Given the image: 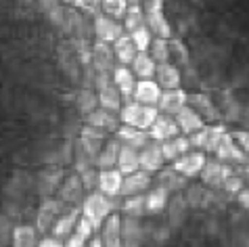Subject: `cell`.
<instances>
[{
    "label": "cell",
    "mask_w": 249,
    "mask_h": 247,
    "mask_svg": "<svg viewBox=\"0 0 249 247\" xmlns=\"http://www.w3.org/2000/svg\"><path fill=\"white\" fill-rule=\"evenodd\" d=\"M111 214H115L113 199L103 195L101 191H92V193L84 199V203H82V216L88 218L94 229H101Z\"/></svg>",
    "instance_id": "cell-1"
},
{
    "label": "cell",
    "mask_w": 249,
    "mask_h": 247,
    "mask_svg": "<svg viewBox=\"0 0 249 247\" xmlns=\"http://www.w3.org/2000/svg\"><path fill=\"white\" fill-rule=\"evenodd\" d=\"M159 118V109L151 107V105H142L138 101H130L124 103L122 111H120V120L126 126L132 128H141V130H149Z\"/></svg>",
    "instance_id": "cell-2"
},
{
    "label": "cell",
    "mask_w": 249,
    "mask_h": 247,
    "mask_svg": "<svg viewBox=\"0 0 249 247\" xmlns=\"http://www.w3.org/2000/svg\"><path fill=\"white\" fill-rule=\"evenodd\" d=\"M94 90H96V97H99V103H101L103 109H109V111H115V113L122 111L124 99H122V92L117 90V86L113 82V73L96 71Z\"/></svg>",
    "instance_id": "cell-3"
},
{
    "label": "cell",
    "mask_w": 249,
    "mask_h": 247,
    "mask_svg": "<svg viewBox=\"0 0 249 247\" xmlns=\"http://www.w3.org/2000/svg\"><path fill=\"white\" fill-rule=\"evenodd\" d=\"M92 34H94L96 40H101V42L113 44L117 38L126 34V30H124V25L117 21L115 17L107 15V13H101V15L92 17Z\"/></svg>",
    "instance_id": "cell-4"
},
{
    "label": "cell",
    "mask_w": 249,
    "mask_h": 247,
    "mask_svg": "<svg viewBox=\"0 0 249 247\" xmlns=\"http://www.w3.org/2000/svg\"><path fill=\"white\" fill-rule=\"evenodd\" d=\"M226 134V128L216 124V126H205L203 130L191 134L189 141H191V147L197 149V151H203V153H216V149L222 141V136Z\"/></svg>",
    "instance_id": "cell-5"
},
{
    "label": "cell",
    "mask_w": 249,
    "mask_h": 247,
    "mask_svg": "<svg viewBox=\"0 0 249 247\" xmlns=\"http://www.w3.org/2000/svg\"><path fill=\"white\" fill-rule=\"evenodd\" d=\"M63 208L65 203L59 201V199H44L36 214V229L40 235H46L48 230H53V226L57 224L61 214H63Z\"/></svg>",
    "instance_id": "cell-6"
},
{
    "label": "cell",
    "mask_w": 249,
    "mask_h": 247,
    "mask_svg": "<svg viewBox=\"0 0 249 247\" xmlns=\"http://www.w3.org/2000/svg\"><path fill=\"white\" fill-rule=\"evenodd\" d=\"M213 155H216V159L224 161V163H241V166H247V161H249V155L237 145V141H234V136L231 132H226L222 136V141H220V145Z\"/></svg>",
    "instance_id": "cell-7"
},
{
    "label": "cell",
    "mask_w": 249,
    "mask_h": 247,
    "mask_svg": "<svg viewBox=\"0 0 249 247\" xmlns=\"http://www.w3.org/2000/svg\"><path fill=\"white\" fill-rule=\"evenodd\" d=\"M232 174V170L228 163L220 161V159H212L205 163L203 172L199 174L201 176V182L205 184V187L210 189H224V182L228 180V176Z\"/></svg>",
    "instance_id": "cell-8"
},
{
    "label": "cell",
    "mask_w": 249,
    "mask_h": 247,
    "mask_svg": "<svg viewBox=\"0 0 249 247\" xmlns=\"http://www.w3.org/2000/svg\"><path fill=\"white\" fill-rule=\"evenodd\" d=\"M205 163H207V157L203 151H189V153H184L180 159H176L174 161V170H178L182 176L186 178H195L203 172V168H205Z\"/></svg>",
    "instance_id": "cell-9"
},
{
    "label": "cell",
    "mask_w": 249,
    "mask_h": 247,
    "mask_svg": "<svg viewBox=\"0 0 249 247\" xmlns=\"http://www.w3.org/2000/svg\"><path fill=\"white\" fill-rule=\"evenodd\" d=\"M115 51H113V44L109 42H101V40H96L92 44V67L96 71H109L113 73L115 70Z\"/></svg>",
    "instance_id": "cell-10"
},
{
    "label": "cell",
    "mask_w": 249,
    "mask_h": 247,
    "mask_svg": "<svg viewBox=\"0 0 249 247\" xmlns=\"http://www.w3.org/2000/svg\"><path fill=\"white\" fill-rule=\"evenodd\" d=\"M120 115H117L115 111H109V109H94L92 113H88L84 118V124H88V126H94L99 130H105L107 134H115L117 130H120Z\"/></svg>",
    "instance_id": "cell-11"
},
{
    "label": "cell",
    "mask_w": 249,
    "mask_h": 247,
    "mask_svg": "<svg viewBox=\"0 0 249 247\" xmlns=\"http://www.w3.org/2000/svg\"><path fill=\"white\" fill-rule=\"evenodd\" d=\"M163 163H165V157L161 151V142L151 141L147 147L141 149V170H144L149 174H155L163 170Z\"/></svg>",
    "instance_id": "cell-12"
},
{
    "label": "cell",
    "mask_w": 249,
    "mask_h": 247,
    "mask_svg": "<svg viewBox=\"0 0 249 247\" xmlns=\"http://www.w3.org/2000/svg\"><path fill=\"white\" fill-rule=\"evenodd\" d=\"M186 105H189V94L182 88H174V90H163L157 109L159 113H165V115H178Z\"/></svg>",
    "instance_id": "cell-13"
},
{
    "label": "cell",
    "mask_w": 249,
    "mask_h": 247,
    "mask_svg": "<svg viewBox=\"0 0 249 247\" xmlns=\"http://www.w3.org/2000/svg\"><path fill=\"white\" fill-rule=\"evenodd\" d=\"M122 187H124V174L117 168L99 170V184H96V191H101L103 195L115 199V197L122 195Z\"/></svg>",
    "instance_id": "cell-14"
},
{
    "label": "cell",
    "mask_w": 249,
    "mask_h": 247,
    "mask_svg": "<svg viewBox=\"0 0 249 247\" xmlns=\"http://www.w3.org/2000/svg\"><path fill=\"white\" fill-rule=\"evenodd\" d=\"M149 134L153 141L163 142V141H170V139H174V136L180 134V128H178V122H176L174 115L159 113L155 124L149 128Z\"/></svg>",
    "instance_id": "cell-15"
},
{
    "label": "cell",
    "mask_w": 249,
    "mask_h": 247,
    "mask_svg": "<svg viewBox=\"0 0 249 247\" xmlns=\"http://www.w3.org/2000/svg\"><path fill=\"white\" fill-rule=\"evenodd\" d=\"M115 139L122 142V145L126 147H132V149H138L141 151L142 147H147L151 141V134L149 130H141V128H132V126H126V124H122L120 130L115 132Z\"/></svg>",
    "instance_id": "cell-16"
},
{
    "label": "cell",
    "mask_w": 249,
    "mask_h": 247,
    "mask_svg": "<svg viewBox=\"0 0 249 247\" xmlns=\"http://www.w3.org/2000/svg\"><path fill=\"white\" fill-rule=\"evenodd\" d=\"M134 75L136 73L132 71V67H128V65H120L113 70V82H115L117 90L122 92V99L126 103L134 101V90H136V84H138L134 80Z\"/></svg>",
    "instance_id": "cell-17"
},
{
    "label": "cell",
    "mask_w": 249,
    "mask_h": 247,
    "mask_svg": "<svg viewBox=\"0 0 249 247\" xmlns=\"http://www.w3.org/2000/svg\"><path fill=\"white\" fill-rule=\"evenodd\" d=\"M161 94H163V88L157 84V80H138L136 90H134V101L142 103V105L157 107Z\"/></svg>",
    "instance_id": "cell-18"
},
{
    "label": "cell",
    "mask_w": 249,
    "mask_h": 247,
    "mask_svg": "<svg viewBox=\"0 0 249 247\" xmlns=\"http://www.w3.org/2000/svg\"><path fill=\"white\" fill-rule=\"evenodd\" d=\"M151 187V174L144 170H138L134 174L124 176V187H122V197H134V195H144Z\"/></svg>",
    "instance_id": "cell-19"
},
{
    "label": "cell",
    "mask_w": 249,
    "mask_h": 247,
    "mask_svg": "<svg viewBox=\"0 0 249 247\" xmlns=\"http://www.w3.org/2000/svg\"><path fill=\"white\" fill-rule=\"evenodd\" d=\"M189 105L201 115L205 122H216L220 120V109L216 107V103L212 101V97H207L203 92H193L189 94Z\"/></svg>",
    "instance_id": "cell-20"
},
{
    "label": "cell",
    "mask_w": 249,
    "mask_h": 247,
    "mask_svg": "<svg viewBox=\"0 0 249 247\" xmlns=\"http://www.w3.org/2000/svg\"><path fill=\"white\" fill-rule=\"evenodd\" d=\"M84 182H82L80 174H71L67 176L63 184L59 189V201H63L65 205L67 203H80L82 197H84Z\"/></svg>",
    "instance_id": "cell-21"
},
{
    "label": "cell",
    "mask_w": 249,
    "mask_h": 247,
    "mask_svg": "<svg viewBox=\"0 0 249 247\" xmlns=\"http://www.w3.org/2000/svg\"><path fill=\"white\" fill-rule=\"evenodd\" d=\"M174 118L178 122V128H180V134H184V136H191V134H195L199 130L205 128V120L191 105H186L180 113L174 115Z\"/></svg>",
    "instance_id": "cell-22"
},
{
    "label": "cell",
    "mask_w": 249,
    "mask_h": 247,
    "mask_svg": "<svg viewBox=\"0 0 249 247\" xmlns=\"http://www.w3.org/2000/svg\"><path fill=\"white\" fill-rule=\"evenodd\" d=\"M122 222H124V218L115 212V214L109 216L107 222L103 224L101 239H103V245H105V247H124V241H122Z\"/></svg>",
    "instance_id": "cell-23"
},
{
    "label": "cell",
    "mask_w": 249,
    "mask_h": 247,
    "mask_svg": "<svg viewBox=\"0 0 249 247\" xmlns=\"http://www.w3.org/2000/svg\"><path fill=\"white\" fill-rule=\"evenodd\" d=\"M82 220V208H71L69 212H63L61 214V218L57 220V224L53 226V237L57 239H67L71 232L75 230V226H78V222Z\"/></svg>",
    "instance_id": "cell-24"
},
{
    "label": "cell",
    "mask_w": 249,
    "mask_h": 247,
    "mask_svg": "<svg viewBox=\"0 0 249 247\" xmlns=\"http://www.w3.org/2000/svg\"><path fill=\"white\" fill-rule=\"evenodd\" d=\"M157 84L163 88V90H174V88H180L182 84V75L180 70L172 63H159L157 65V73H155Z\"/></svg>",
    "instance_id": "cell-25"
},
{
    "label": "cell",
    "mask_w": 249,
    "mask_h": 247,
    "mask_svg": "<svg viewBox=\"0 0 249 247\" xmlns=\"http://www.w3.org/2000/svg\"><path fill=\"white\" fill-rule=\"evenodd\" d=\"M120 151H122V142L117 139H109L105 142V147L101 149L99 157H96L94 166L96 170H111L117 168V159H120Z\"/></svg>",
    "instance_id": "cell-26"
},
{
    "label": "cell",
    "mask_w": 249,
    "mask_h": 247,
    "mask_svg": "<svg viewBox=\"0 0 249 247\" xmlns=\"http://www.w3.org/2000/svg\"><path fill=\"white\" fill-rule=\"evenodd\" d=\"M161 151H163L165 161L174 163L176 159H180L184 153H189L191 151V141H189V136L178 134V136H174V139H170V141H163L161 142Z\"/></svg>",
    "instance_id": "cell-27"
},
{
    "label": "cell",
    "mask_w": 249,
    "mask_h": 247,
    "mask_svg": "<svg viewBox=\"0 0 249 247\" xmlns=\"http://www.w3.org/2000/svg\"><path fill=\"white\" fill-rule=\"evenodd\" d=\"M184 197H186V201H189V208L205 210L213 203L216 193H212L210 187H205V184H193V187H189Z\"/></svg>",
    "instance_id": "cell-28"
},
{
    "label": "cell",
    "mask_w": 249,
    "mask_h": 247,
    "mask_svg": "<svg viewBox=\"0 0 249 247\" xmlns=\"http://www.w3.org/2000/svg\"><path fill=\"white\" fill-rule=\"evenodd\" d=\"M94 226L88 218L82 216V220L75 226V230L65 239V247H88V243L92 241V235H94Z\"/></svg>",
    "instance_id": "cell-29"
},
{
    "label": "cell",
    "mask_w": 249,
    "mask_h": 247,
    "mask_svg": "<svg viewBox=\"0 0 249 247\" xmlns=\"http://www.w3.org/2000/svg\"><path fill=\"white\" fill-rule=\"evenodd\" d=\"M65 34H69L73 38H86L88 40V34H86V19L82 17V11L73 9V6H67V17H65V23L61 27Z\"/></svg>",
    "instance_id": "cell-30"
},
{
    "label": "cell",
    "mask_w": 249,
    "mask_h": 247,
    "mask_svg": "<svg viewBox=\"0 0 249 247\" xmlns=\"http://www.w3.org/2000/svg\"><path fill=\"white\" fill-rule=\"evenodd\" d=\"M38 229L32 224H17L13 229V239L11 245L13 247H38L40 239H38Z\"/></svg>",
    "instance_id": "cell-31"
},
{
    "label": "cell",
    "mask_w": 249,
    "mask_h": 247,
    "mask_svg": "<svg viewBox=\"0 0 249 247\" xmlns=\"http://www.w3.org/2000/svg\"><path fill=\"white\" fill-rule=\"evenodd\" d=\"M113 51H115V59L120 61L122 65H132L136 54H138V49L134 44V40L130 34H124L113 42Z\"/></svg>",
    "instance_id": "cell-32"
},
{
    "label": "cell",
    "mask_w": 249,
    "mask_h": 247,
    "mask_svg": "<svg viewBox=\"0 0 249 247\" xmlns=\"http://www.w3.org/2000/svg\"><path fill=\"white\" fill-rule=\"evenodd\" d=\"M122 241L124 247H141L142 243V226L138 218L126 216L122 222Z\"/></svg>",
    "instance_id": "cell-33"
},
{
    "label": "cell",
    "mask_w": 249,
    "mask_h": 247,
    "mask_svg": "<svg viewBox=\"0 0 249 247\" xmlns=\"http://www.w3.org/2000/svg\"><path fill=\"white\" fill-rule=\"evenodd\" d=\"M38 6L42 11V15L53 25L63 27L65 17H67V9L63 6V0H38Z\"/></svg>",
    "instance_id": "cell-34"
},
{
    "label": "cell",
    "mask_w": 249,
    "mask_h": 247,
    "mask_svg": "<svg viewBox=\"0 0 249 247\" xmlns=\"http://www.w3.org/2000/svg\"><path fill=\"white\" fill-rule=\"evenodd\" d=\"M132 71L138 75L141 80H155L157 73V61L151 57L149 51H141L136 54L134 63H132Z\"/></svg>",
    "instance_id": "cell-35"
},
{
    "label": "cell",
    "mask_w": 249,
    "mask_h": 247,
    "mask_svg": "<svg viewBox=\"0 0 249 247\" xmlns=\"http://www.w3.org/2000/svg\"><path fill=\"white\" fill-rule=\"evenodd\" d=\"M117 170H120L124 176L138 172V170H141V151L122 145L120 159H117Z\"/></svg>",
    "instance_id": "cell-36"
},
{
    "label": "cell",
    "mask_w": 249,
    "mask_h": 247,
    "mask_svg": "<svg viewBox=\"0 0 249 247\" xmlns=\"http://www.w3.org/2000/svg\"><path fill=\"white\" fill-rule=\"evenodd\" d=\"M157 187H163L170 193H180L186 187V176H182L174 168L161 170V172H157Z\"/></svg>",
    "instance_id": "cell-37"
},
{
    "label": "cell",
    "mask_w": 249,
    "mask_h": 247,
    "mask_svg": "<svg viewBox=\"0 0 249 247\" xmlns=\"http://www.w3.org/2000/svg\"><path fill=\"white\" fill-rule=\"evenodd\" d=\"M186 212H189V201H186L184 195H174L168 203V218L170 224L178 229L184 220H186Z\"/></svg>",
    "instance_id": "cell-38"
},
{
    "label": "cell",
    "mask_w": 249,
    "mask_h": 247,
    "mask_svg": "<svg viewBox=\"0 0 249 247\" xmlns=\"http://www.w3.org/2000/svg\"><path fill=\"white\" fill-rule=\"evenodd\" d=\"M144 197H147V214H159L170 203V191H165L163 187H155L147 191Z\"/></svg>",
    "instance_id": "cell-39"
},
{
    "label": "cell",
    "mask_w": 249,
    "mask_h": 247,
    "mask_svg": "<svg viewBox=\"0 0 249 247\" xmlns=\"http://www.w3.org/2000/svg\"><path fill=\"white\" fill-rule=\"evenodd\" d=\"M75 107H78V111L84 115V118L88 113H92L94 109H99L101 103H99L94 88H82V90L75 94Z\"/></svg>",
    "instance_id": "cell-40"
},
{
    "label": "cell",
    "mask_w": 249,
    "mask_h": 247,
    "mask_svg": "<svg viewBox=\"0 0 249 247\" xmlns=\"http://www.w3.org/2000/svg\"><path fill=\"white\" fill-rule=\"evenodd\" d=\"M142 25H147V15H144L142 4H130L126 17H124V30H126V34H132Z\"/></svg>",
    "instance_id": "cell-41"
},
{
    "label": "cell",
    "mask_w": 249,
    "mask_h": 247,
    "mask_svg": "<svg viewBox=\"0 0 249 247\" xmlns=\"http://www.w3.org/2000/svg\"><path fill=\"white\" fill-rule=\"evenodd\" d=\"M124 214L132 216V218H141L147 214V197L144 195H134V197H126V201L122 205Z\"/></svg>",
    "instance_id": "cell-42"
},
{
    "label": "cell",
    "mask_w": 249,
    "mask_h": 247,
    "mask_svg": "<svg viewBox=\"0 0 249 247\" xmlns=\"http://www.w3.org/2000/svg\"><path fill=\"white\" fill-rule=\"evenodd\" d=\"M61 176H63L61 168H51V170H46V172H42V176H40V189H42V193L46 197L51 195V191H48V184H51L53 191L54 189H61V184H63Z\"/></svg>",
    "instance_id": "cell-43"
},
{
    "label": "cell",
    "mask_w": 249,
    "mask_h": 247,
    "mask_svg": "<svg viewBox=\"0 0 249 247\" xmlns=\"http://www.w3.org/2000/svg\"><path fill=\"white\" fill-rule=\"evenodd\" d=\"M151 57H153L157 61V65L159 63H170V40H165V38H153V42H151Z\"/></svg>",
    "instance_id": "cell-44"
},
{
    "label": "cell",
    "mask_w": 249,
    "mask_h": 247,
    "mask_svg": "<svg viewBox=\"0 0 249 247\" xmlns=\"http://www.w3.org/2000/svg\"><path fill=\"white\" fill-rule=\"evenodd\" d=\"M130 36H132L136 49H138V53H141V51H149L151 49V42H153L155 34L149 30V25H142V27H138L136 32L130 34Z\"/></svg>",
    "instance_id": "cell-45"
},
{
    "label": "cell",
    "mask_w": 249,
    "mask_h": 247,
    "mask_svg": "<svg viewBox=\"0 0 249 247\" xmlns=\"http://www.w3.org/2000/svg\"><path fill=\"white\" fill-rule=\"evenodd\" d=\"M103 13L111 15L115 19H124L126 17V11H128V0H103Z\"/></svg>",
    "instance_id": "cell-46"
},
{
    "label": "cell",
    "mask_w": 249,
    "mask_h": 247,
    "mask_svg": "<svg viewBox=\"0 0 249 247\" xmlns=\"http://www.w3.org/2000/svg\"><path fill=\"white\" fill-rule=\"evenodd\" d=\"M243 189H245L243 178H241L239 174H234V172H232L231 176H228V180L224 182V189H222V191H226L228 195H239Z\"/></svg>",
    "instance_id": "cell-47"
},
{
    "label": "cell",
    "mask_w": 249,
    "mask_h": 247,
    "mask_svg": "<svg viewBox=\"0 0 249 247\" xmlns=\"http://www.w3.org/2000/svg\"><path fill=\"white\" fill-rule=\"evenodd\" d=\"M170 54H172V57H176L178 65H182V63L186 65V63H189V54H186V49L182 46V42H170Z\"/></svg>",
    "instance_id": "cell-48"
},
{
    "label": "cell",
    "mask_w": 249,
    "mask_h": 247,
    "mask_svg": "<svg viewBox=\"0 0 249 247\" xmlns=\"http://www.w3.org/2000/svg\"><path fill=\"white\" fill-rule=\"evenodd\" d=\"M232 136H234V141H237V145L249 155V132H245V130H237V132H232Z\"/></svg>",
    "instance_id": "cell-49"
},
{
    "label": "cell",
    "mask_w": 249,
    "mask_h": 247,
    "mask_svg": "<svg viewBox=\"0 0 249 247\" xmlns=\"http://www.w3.org/2000/svg\"><path fill=\"white\" fill-rule=\"evenodd\" d=\"M13 229L15 226H11L6 218H0V243L6 241V239H13Z\"/></svg>",
    "instance_id": "cell-50"
},
{
    "label": "cell",
    "mask_w": 249,
    "mask_h": 247,
    "mask_svg": "<svg viewBox=\"0 0 249 247\" xmlns=\"http://www.w3.org/2000/svg\"><path fill=\"white\" fill-rule=\"evenodd\" d=\"M38 247H65V241L63 239H57V237H44L42 241H40Z\"/></svg>",
    "instance_id": "cell-51"
},
{
    "label": "cell",
    "mask_w": 249,
    "mask_h": 247,
    "mask_svg": "<svg viewBox=\"0 0 249 247\" xmlns=\"http://www.w3.org/2000/svg\"><path fill=\"white\" fill-rule=\"evenodd\" d=\"M237 201H239V205L243 210H249V189H243L241 193L237 195Z\"/></svg>",
    "instance_id": "cell-52"
},
{
    "label": "cell",
    "mask_w": 249,
    "mask_h": 247,
    "mask_svg": "<svg viewBox=\"0 0 249 247\" xmlns=\"http://www.w3.org/2000/svg\"><path fill=\"white\" fill-rule=\"evenodd\" d=\"M88 247H105V245H103V239L101 237H94L92 241L88 243Z\"/></svg>",
    "instance_id": "cell-53"
},
{
    "label": "cell",
    "mask_w": 249,
    "mask_h": 247,
    "mask_svg": "<svg viewBox=\"0 0 249 247\" xmlns=\"http://www.w3.org/2000/svg\"><path fill=\"white\" fill-rule=\"evenodd\" d=\"M144 0H128V4H142Z\"/></svg>",
    "instance_id": "cell-54"
},
{
    "label": "cell",
    "mask_w": 249,
    "mask_h": 247,
    "mask_svg": "<svg viewBox=\"0 0 249 247\" xmlns=\"http://www.w3.org/2000/svg\"><path fill=\"white\" fill-rule=\"evenodd\" d=\"M63 2H65V4H67V6H73V4H75V2H78V0H63Z\"/></svg>",
    "instance_id": "cell-55"
},
{
    "label": "cell",
    "mask_w": 249,
    "mask_h": 247,
    "mask_svg": "<svg viewBox=\"0 0 249 247\" xmlns=\"http://www.w3.org/2000/svg\"><path fill=\"white\" fill-rule=\"evenodd\" d=\"M245 174H247V178H249V161H247V166H245Z\"/></svg>",
    "instance_id": "cell-56"
},
{
    "label": "cell",
    "mask_w": 249,
    "mask_h": 247,
    "mask_svg": "<svg viewBox=\"0 0 249 247\" xmlns=\"http://www.w3.org/2000/svg\"><path fill=\"white\" fill-rule=\"evenodd\" d=\"M101 2H103V0H101Z\"/></svg>",
    "instance_id": "cell-57"
}]
</instances>
